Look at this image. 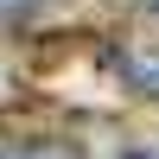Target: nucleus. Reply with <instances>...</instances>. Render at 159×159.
<instances>
[{"instance_id": "2", "label": "nucleus", "mask_w": 159, "mask_h": 159, "mask_svg": "<svg viewBox=\"0 0 159 159\" xmlns=\"http://www.w3.org/2000/svg\"><path fill=\"white\" fill-rule=\"evenodd\" d=\"M127 159H159V153H127Z\"/></svg>"}, {"instance_id": "1", "label": "nucleus", "mask_w": 159, "mask_h": 159, "mask_svg": "<svg viewBox=\"0 0 159 159\" xmlns=\"http://www.w3.org/2000/svg\"><path fill=\"white\" fill-rule=\"evenodd\" d=\"M0 159H83L76 140H7Z\"/></svg>"}]
</instances>
